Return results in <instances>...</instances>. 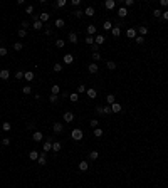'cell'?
<instances>
[{
	"instance_id": "6da1fadb",
	"label": "cell",
	"mask_w": 168,
	"mask_h": 188,
	"mask_svg": "<svg viewBox=\"0 0 168 188\" xmlns=\"http://www.w3.org/2000/svg\"><path fill=\"white\" fill-rule=\"evenodd\" d=\"M82 136H84V133L81 131L79 128H76V129H72V131H71V138L74 141H81V140H82Z\"/></svg>"
},
{
	"instance_id": "7a4b0ae2",
	"label": "cell",
	"mask_w": 168,
	"mask_h": 188,
	"mask_svg": "<svg viewBox=\"0 0 168 188\" xmlns=\"http://www.w3.org/2000/svg\"><path fill=\"white\" fill-rule=\"evenodd\" d=\"M37 163H39L40 166H44V165L47 163V156H45V153H44V151H42V153L39 155V158H37Z\"/></svg>"
},
{
	"instance_id": "3957f363",
	"label": "cell",
	"mask_w": 168,
	"mask_h": 188,
	"mask_svg": "<svg viewBox=\"0 0 168 188\" xmlns=\"http://www.w3.org/2000/svg\"><path fill=\"white\" fill-rule=\"evenodd\" d=\"M42 138H44V134H42V133H40V131H34V133H32V140L35 141V143H39V141H42Z\"/></svg>"
},
{
	"instance_id": "277c9868",
	"label": "cell",
	"mask_w": 168,
	"mask_h": 188,
	"mask_svg": "<svg viewBox=\"0 0 168 188\" xmlns=\"http://www.w3.org/2000/svg\"><path fill=\"white\" fill-rule=\"evenodd\" d=\"M86 94H88L89 99H96V96H98V92H96V89H94V87H89L88 91H86Z\"/></svg>"
},
{
	"instance_id": "5b68a950",
	"label": "cell",
	"mask_w": 168,
	"mask_h": 188,
	"mask_svg": "<svg viewBox=\"0 0 168 188\" xmlns=\"http://www.w3.org/2000/svg\"><path fill=\"white\" fill-rule=\"evenodd\" d=\"M52 129H54V133H56V134H59V133H62V131H64V126H62L61 123H54Z\"/></svg>"
},
{
	"instance_id": "8992f818",
	"label": "cell",
	"mask_w": 168,
	"mask_h": 188,
	"mask_svg": "<svg viewBox=\"0 0 168 188\" xmlns=\"http://www.w3.org/2000/svg\"><path fill=\"white\" fill-rule=\"evenodd\" d=\"M104 40H106V37H104V35H101V34H96V37H94V44L101 45V44H104Z\"/></svg>"
},
{
	"instance_id": "52a82bcc",
	"label": "cell",
	"mask_w": 168,
	"mask_h": 188,
	"mask_svg": "<svg viewBox=\"0 0 168 188\" xmlns=\"http://www.w3.org/2000/svg\"><path fill=\"white\" fill-rule=\"evenodd\" d=\"M62 118H64V121H66V123H72V121H74V114H72L71 111L64 112V116H62Z\"/></svg>"
},
{
	"instance_id": "ba28073f",
	"label": "cell",
	"mask_w": 168,
	"mask_h": 188,
	"mask_svg": "<svg viewBox=\"0 0 168 188\" xmlns=\"http://www.w3.org/2000/svg\"><path fill=\"white\" fill-rule=\"evenodd\" d=\"M52 143H54L52 138H49V140L44 143V153H47V151H51V149H52Z\"/></svg>"
},
{
	"instance_id": "9c48e42d",
	"label": "cell",
	"mask_w": 168,
	"mask_h": 188,
	"mask_svg": "<svg viewBox=\"0 0 168 188\" xmlns=\"http://www.w3.org/2000/svg\"><path fill=\"white\" fill-rule=\"evenodd\" d=\"M8 77H10V72H8L7 69H2V71H0V79H2V81H8Z\"/></svg>"
},
{
	"instance_id": "30bf717a",
	"label": "cell",
	"mask_w": 168,
	"mask_h": 188,
	"mask_svg": "<svg viewBox=\"0 0 168 188\" xmlns=\"http://www.w3.org/2000/svg\"><path fill=\"white\" fill-rule=\"evenodd\" d=\"M72 62H74V56H72V54H66L64 56V64L69 66V64H72Z\"/></svg>"
},
{
	"instance_id": "8fae6325",
	"label": "cell",
	"mask_w": 168,
	"mask_h": 188,
	"mask_svg": "<svg viewBox=\"0 0 168 188\" xmlns=\"http://www.w3.org/2000/svg\"><path fill=\"white\" fill-rule=\"evenodd\" d=\"M98 69H99V67H98V64H96V62H91V64L88 66V71L91 72V74H96V72H98Z\"/></svg>"
},
{
	"instance_id": "7c38bea8",
	"label": "cell",
	"mask_w": 168,
	"mask_h": 188,
	"mask_svg": "<svg viewBox=\"0 0 168 188\" xmlns=\"http://www.w3.org/2000/svg\"><path fill=\"white\" fill-rule=\"evenodd\" d=\"M121 109H123V106H121L119 103L111 104V112H121Z\"/></svg>"
},
{
	"instance_id": "4fadbf2b",
	"label": "cell",
	"mask_w": 168,
	"mask_h": 188,
	"mask_svg": "<svg viewBox=\"0 0 168 188\" xmlns=\"http://www.w3.org/2000/svg\"><path fill=\"white\" fill-rule=\"evenodd\" d=\"M104 7L108 8V10H113V8L116 7V4H114V0H106V2H104Z\"/></svg>"
},
{
	"instance_id": "5bb4252c",
	"label": "cell",
	"mask_w": 168,
	"mask_h": 188,
	"mask_svg": "<svg viewBox=\"0 0 168 188\" xmlns=\"http://www.w3.org/2000/svg\"><path fill=\"white\" fill-rule=\"evenodd\" d=\"M118 15H119L121 19H124V17L128 15V8H126V7H119V10H118Z\"/></svg>"
},
{
	"instance_id": "9a60e30c",
	"label": "cell",
	"mask_w": 168,
	"mask_h": 188,
	"mask_svg": "<svg viewBox=\"0 0 168 188\" xmlns=\"http://www.w3.org/2000/svg\"><path fill=\"white\" fill-rule=\"evenodd\" d=\"M79 170H81V171H88V170H89V163H88V161H81V163H79Z\"/></svg>"
},
{
	"instance_id": "2e32d148",
	"label": "cell",
	"mask_w": 168,
	"mask_h": 188,
	"mask_svg": "<svg viewBox=\"0 0 168 188\" xmlns=\"http://www.w3.org/2000/svg\"><path fill=\"white\" fill-rule=\"evenodd\" d=\"M98 32V29H96V25H88V35H94V34Z\"/></svg>"
},
{
	"instance_id": "e0dca14e",
	"label": "cell",
	"mask_w": 168,
	"mask_h": 188,
	"mask_svg": "<svg viewBox=\"0 0 168 188\" xmlns=\"http://www.w3.org/2000/svg\"><path fill=\"white\" fill-rule=\"evenodd\" d=\"M67 39H69V42H71V44H76V42H77V34H76V32H71Z\"/></svg>"
},
{
	"instance_id": "ac0fdd59",
	"label": "cell",
	"mask_w": 168,
	"mask_h": 188,
	"mask_svg": "<svg viewBox=\"0 0 168 188\" xmlns=\"http://www.w3.org/2000/svg\"><path fill=\"white\" fill-rule=\"evenodd\" d=\"M94 7H88L86 10H84V15H88V17H94Z\"/></svg>"
},
{
	"instance_id": "d6986e66",
	"label": "cell",
	"mask_w": 168,
	"mask_h": 188,
	"mask_svg": "<svg viewBox=\"0 0 168 188\" xmlns=\"http://www.w3.org/2000/svg\"><path fill=\"white\" fill-rule=\"evenodd\" d=\"M126 35H128L129 39H136V29H128V30H126Z\"/></svg>"
},
{
	"instance_id": "ffe728a7",
	"label": "cell",
	"mask_w": 168,
	"mask_h": 188,
	"mask_svg": "<svg viewBox=\"0 0 168 188\" xmlns=\"http://www.w3.org/2000/svg\"><path fill=\"white\" fill-rule=\"evenodd\" d=\"M64 24H66V22H64L62 19H56V22H54V27H57V29H62V27H64Z\"/></svg>"
},
{
	"instance_id": "44dd1931",
	"label": "cell",
	"mask_w": 168,
	"mask_h": 188,
	"mask_svg": "<svg viewBox=\"0 0 168 188\" xmlns=\"http://www.w3.org/2000/svg\"><path fill=\"white\" fill-rule=\"evenodd\" d=\"M106 101H108V104L111 106V104L116 103V97H114V94H108V96H106Z\"/></svg>"
},
{
	"instance_id": "7402d4cb",
	"label": "cell",
	"mask_w": 168,
	"mask_h": 188,
	"mask_svg": "<svg viewBox=\"0 0 168 188\" xmlns=\"http://www.w3.org/2000/svg\"><path fill=\"white\" fill-rule=\"evenodd\" d=\"M111 34H113V37H119L121 35V29L119 27H113L111 29Z\"/></svg>"
},
{
	"instance_id": "603a6c76",
	"label": "cell",
	"mask_w": 168,
	"mask_h": 188,
	"mask_svg": "<svg viewBox=\"0 0 168 188\" xmlns=\"http://www.w3.org/2000/svg\"><path fill=\"white\" fill-rule=\"evenodd\" d=\"M106 67H108L109 71H114V69H116V62H114V60H108V62H106Z\"/></svg>"
},
{
	"instance_id": "cb8c5ba5",
	"label": "cell",
	"mask_w": 168,
	"mask_h": 188,
	"mask_svg": "<svg viewBox=\"0 0 168 188\" xmlns=\"http://www.w3.org/2000/svg\"><path fill=\"white\" fill-rule=\"evenodd\" d=\"M2 129H4L5 133H8V131H10V129H12V124H10V123H7V121H5V123H2Z\"/></svg>"
},
{
	"instance_id": "d4e9b609",
	"label": "cell",
	"mask_w": 168,
	"mask_h": 188,
	"mask_svg": "<svg viewBox=\"0 0 168 188\" xmlns=\"http://www.w3.org/2000/svg\"><path fill=\"white\" fill-rule=\"evenodd\" d=\"M138 32H140L141 37H145L146 34H148V27H145V25H143V27H138Z\"/></svg>"
},
{
	"instance_id": "484cf974",
	"label": "cell",
	"mask_w": 168,
	"mask_h": 188,
	"mask_svg": "<svg viewBox=\"0 0 168 188\" xmlns=\"http://www.w3.org/2000/svg\"><path fill=\"white\" fill-rule=\"evenodd\" d=\"M34 77H35V76H34V72H32V71H29V72H24V79H27V81H32Z\"/></svg>"
},
{
	"instance_id": "4316f807",
	"label": "cell",
	"mask_w": 168,
	"mask_h": 188,
	"mask_svg": "<svg viewBox=\"0 0 168 188\" xmlns=\"http://www.w3.org/2000/svg\"><path fill=\"white\" fill-rule=\"evenodd\" d=\"M32 27L35 29V30H40V29L44 27V24H42L40 20H35V22H34V24H32Z\"/></svg>"
},
{
	"instance_id": "83f0119b",
	"label": "cell",
	"mask_w": 168,
	"mask_h": 188,
	"mask_svg": "<svg viewBox=\"0 0 168 188\" xmlns=\"http://www.w3.org/2000/svg\"><path fill=\"white\" fill-rule=\"evenodd\" d=\"M61 148H62V144H61L59 141H54V143H52V149H54V151H56V153L59 151Z\"/></svg>"
},
{
	"instance_id": "f1b7e54d",
	"label": "cell",
	"mask_w": 168,
	"mask_h": 188,
	"mask_svg": "<svg viewBox=\"0 0 168 188\" xmlns=\"http://www.w3.org/2000/svg\"><path fill=\"white\" fill-rule=\"evenodd\" d=\"M69 97H71L72 103H77V101H79V94H77V92H71V94H69Z\"/></svg>"
},
{
	"instance_id": "f546056e",
	"label": "cell",
	"mask_w": 168,
	"mask_h": 188,
	"mask_svg": "<svg viewBox=\"0 0 168 188\" xmlns=\"http://www.w3.org/2000/svg\"><path fill=\"white\" fill-rule=\"evenodd\" d=\"M22 49H24V44H22V42H15V44H14V51L15 52L22 51Z\"/></svg>"
},
{
	"instance_id": "4dcf8cb0",
	"label": "cell",
	"mask_w": 168,
	"mask_h": 188,
	"mask_svg": "<svg viewBox=\"0 0 168 188\" xmlns=\"http://www.w3.org/2000/svg\"><path fill=\"white\" fill-rule=\"evenodd\" d=\"M17 35H19L20 39H24V37L27 35V30H25V29H19V30H17Z\"/></svg>"
},
{
	"instance_id": "1f68e13d",
	"label": "cell",
	"mask_w": 168,
	"mask_h": 188,
	"mask_svg": "<svg viewBox=\"0 0 168 188\" xmlns=\"http://www.w3.org/2000/svg\"><path fill=\"white\" fill-rule=\"evenodd\" d=\"M89 124H91V128H92V129L99 128V121H98V119H91V121H89Z\"/></svg>"
},
{
	"instance_id": "d6a6232c",
	"label": "cell",
	"mask_w": 168,
	"mask_h": 188,
	"mask_svg": "<svg viewBox=\"0 0 168 188\" xmlns=\"http://www.w3.org/2000/svg\"><path fill=\"white\" fill-rule=\"evenodd\" d=\"M39 20L42 22V24H44V22H47V20H49V14H40V15H39Z\"/></svg>"
},
{
	"instance_id": "836d02e7",
	"label": "cell",
	"mask_w": 168,
	"mask_h": 188,
	"mask_svg": "<svg viewBox=\"0 0 168 188\" xmlns=\"http://www.w3.org/2000/svg\"><path fill=\"white\" fill-rule=\"evenodd\" d=\"M92 134H94V136H96V138H101V136H103V134H104V133H103V129H101V128H96V129H94V133H92Z\"/></svg>"
},
{
	"instance_id": "e575fe53",
	"label": "cell",
	"mask_w": 168,
	"mask_h": 188,
	"mask_svg": "<svg viewBox=\"0 0 168 188\" xmlns=\"http://www.w3.org/2000/svg\"><path fill=\"white\" fill-rule=\"evenodd\" d=\"M51 92H52V94H59V92H61V87H59L57 84H54V86L51 87Z\"/></svg>"
},
{
	"instance_id": "d590c367",
	"label": "cell",
	"mask_w": 168,
	"mask_h": 188,
	"mask_svg": "<svg viewBox=\"0 0 168 188\" xmlns=\"http://www.w3.org/2000/svg\"><path fill=\"white\" fill-rule=\"evenodd\" d=\"M66 4H67L66 0H57V2H56V7L57 8H62V7H66Z\"/></svg>"
},
{
	"instance_id": "8d00e7d4",
	"label": "cell",
	"mask_w": 168,
	"mask_h": 188,
	"mask_svg": "<svg viewBox=\"0 0 168 188\" xmlns=\"http://www.w3.org/2000/svg\"><path fill=\"white\" fill-rule=\"evenodd\" d=\"M25 14H29V15L32 17V14H34V5H27V7H25Z\"/></svg>"
},
{
	"instance_id": "74e56055",
	"label": "cell",
	"mask_w": 168,
	"mask_h": 188,
	"mask_svg": "<svg viewBox=\"0 0 168 188\" xmlns=\"http://www.w3.org/2000/svg\"><path fill=\"white\" fill-rule=\"evenodd\" d=\"M29 158H30V160H37V158H39V153H37V151H34V149H32V151L29 153Z\"/></svg>"
},
{
	"instance_id": "f35d334b",
	"label": "cell",
	"mask_w": 168,
	"mask_h": 188,
	"mask_svg": "<svg viewBox=\"0 0 168 188\" xmlns=\"http://www.w3.org/2000/svg\"><path fill=\"white\" fill-rule=\"evenodd\" d=\"M103 29H104V30H111V29H113L111 22H109V20H106V22L103 24Z\"/></svg>"
},
{
	"instance_id": "ab89813d",
	"label": "cell",
	"mask_w": 168,
	"mask_h": 188,
	"mask_svg": "<svg viewBox=\"0 0 168 188\" xmlns=\"http://www.w3.org/2000/svg\"><path fill=\"white\" fill-rule=\"evenodd\" d=\"M52 69H54V72H61V71H62V64H59V62H56V64H54V67H52Z\"/></svg>"
},
{
	"instance_id": "60d3db41",
	"label": "cell",
	"mask_w": 168,
	"mask_h": 188,
	"mask_svg": "<svg viewBox=\"0 0 168 188\" xmlns=\"http://www.w3.org/2000/svg\"><path fill=\"white\" fill-rule=\"evenodd\" d=\"M98 156H99L98 151H91V153H89V160H98Z\"/></svg>"
},
{
	"instance_id": "b9f144b4",
	"label": "cell",
	"mask_w": 168,
	"mask_h": 188,
	"mask_svg": "<svg viewBox=\"0 0 168 188\" xmlns=\"http://www.w3.org/2000/svg\"><path fill=\"white\" fill-rule=\"evenodd\" d=\"M56 45H57V49H62L66 45V42H64V40H61V39H57L56 40Z\"/></svg>"
},
{
	"instance_id": "7bdbcfd3",
	"label": "cell",
	"mask_w": 168,
	"mask_h": 188,
	"mask_svg": "<svg viewBox=\"0 0 168 188\" xmlns=\"http://www.w3.org/2000/svg\"><path fill=\"white\" fill-rule=\"evenodd\" d=\"M86 44L92 45V44H94V37H92V35H88V37H86Z\"/></svg>"
},
{
	"instance_id": "ee69618b",
	"label": "cell",
	"mask_w": 168,
	"mask_h": 188,
	"mask_svg": "<svg viewBox=\"0 0 168 188\" xmlns=\"http://www.w3.org/2000/svg\"><path fill=\"white\" fill-rule=\"evenodd\" d=\"M57 99H59L57 94H51V96H49V101H51V103H57Z\"/></svg>"
},
{
	"instance_id": "f6af8a7d",
	"label": "cell",
	"mask_w": 168,
	"mask_h": 188,
	"mask_svg": "<svg viewBox=\"0 0 168 188\" xmlns=\"http://www.w3.org/2000/svg\"><path fill=\"white\" fill-rule=\"evenodd\" d=\"M99 59H101V54H99V52H94V54H92V60H94V62H98Z\"/></svg>"
},
{
	"instance_id": "bcb514c9",
	"label": "cell",
	"mask_w": 168,
	"mask_h": 188,
	"mask_svg": "<svg viewBox=\"0 0 168 188\" xmlns=\"http://www.w3.org/2000/svg\"><path fill=\"white\" fill-rule=\"evenodd\" d=\"M103 114H111V106H104V108H103Z\"/></svg>"
},
{
	"instance_id": "7dc6e473",
	"label": "cell",
	"mask_w": 168,
	"mask_h": 188,
	"mask_svg": "<svg viewBox=\"0 0 168 188\" xmlns=\"http://www.w3.org/2000/svg\"><path fill=\"white\" fill-rule=\"evenodd\" d=\"M74 15H76L77 19H81V17L84 15V12H82V10H79V8H77V10H74Z\"/></svg>"
},
{
	"instance_id": "c3c4849f",
	"label": "cell",
	"mask_w": 168,
	"mask_h": 188,
	"mask_svg": "<svg viewBox=\"0 0 168 188\" xmlns=\"http://www.w3.org/2000/svg\"><path fill=\"white\" fill-rule=\"evenodd\" d=\"M86 91H88V89L84 87V84H81L79 87H77V94H82V92H86Z\"/></svg>"
},
{
	"instance_id": "681fc988",
	"label": "cell",
	"mask_w": 168,
	"mask_h": 188,
	"mask_svg": "<svg viewBox=\"0 0 168 188\" xmlns=\"http://www.w3.org/2000/svg\"><path fill=\"white\" fill-rule=\"evenodd\" d=\"M136 44H143V42H145V37H141V35H136Z\"/></svg>"
},
{
	"instance_id": "f907efd6",
	"label": "cell",
	"mask_w": 168,
	"mask_h": 188,
	"mask_svg": "<svg viewBox=\"0 0 168 188\" xmlns=\"http://www.w3.org/2000/svg\"><path fill=\"white\" fill-rule=\"evenodd\" d=\"M161 14H163V12H161L160 8H155V10H153V15H155V17H161Z\"/></svg>"
},
{
	"instance_id": "816d5d0a",
	"label": "cell",
	"mask_w": 168,
	"mask_h": 188,
	"mask_svg": "<svg viewBox=\"0 0 168 188\" xmlns=\"http://www.w3.org/2000/svg\"><path fill=\"white\" fill-rule=\"evenodd\" d=\"M22 92H24V94H30V92H32V89H30V86H25V87L22 89Z\"/></svg>"
},
{
	"instance_id": "f5cc1de1",
	"label": "cell",
	"mask_w": 168,
	"mask_h": 188,
	"mask_svg": "<svg viewBox=\"0 0 168 188\" xmlns=\"http://www.w3.org/2000/svg\"><path fill=\"white\" fill-rule=\"evenodd\" d=\"M15 77H17V79H24V72H22V71H17L15 72Z\"/></svg>"
},
{
	"instance_id": "db71d44e",
	"label": "cell",
	"mask_w": 168,
	"mask_h": 188,
	"mask_svg": "<svg viewBox=\"0 0 168 188\" xmlns=\"http://www.w3.org/2000/svg\"><path fill=\"white\" fill-rule=\"evenodd\" d=\"M124 5H126V7H133L135 2H133V0H124Z\"/></svg>"
},
{
	"instance_id": "11a10c76",
	"label": "cell",
	"mask_w": 168,
	"mask_h": 188,
	"mask_svg": "<svg viewBox=\"0 0 168 188\" xmlns=\"http://www.w3.org/2000/svg\"><path fill=\"white\" fill-rule=\"evenodd\" d=\"M2 144H4V146H8V144H10V140H8V138H4V140H2Z\"/></svg>"
},
{
	"instance_id": "9f6ffc18",
	"label": "cell",
	"mask_w": 168,
	"mask_h": 188,
	"mask_svg": "<svg viewBox=\"0 0 168 188\" xmlns=\"http://www.w3.org/2000/svg\"><path fill=\"white\" fill-rule=\"evenodd\" d=\"M160 7H168V0H160Z\"/></svg>"
},
{
	"instance_id": "6f0895ef",
	"label": "cell",
	"mask_w": 168,
	"mask_h": 188,
	"mask_svg": "<svg viewBox=\"0 0 168 188\" xmlns=\"http://www.w3.org/2000/svg\"><path fill=\"white\" fill-rule=\"evenodd\" d=\"M0 56H7V49L5 47H0Z\"/></svg>"
},
{
	"instance_id": "680465c9",
	"label": "cell",
	"mask_w": 168,
	"mask_h": 188,
	"mask_svg": "<svg viewBox=\"0 0 168 188\" xmlns=\"http://www.w3.org/2000/svg\"><path fill=\"white\" fill-rule=\"evenodd\" d=\"M71 4L74 5V7H79V5H81V0H72Z\"/></svg>"
},
{
	"instance_id": "91938a15",
	"label": "cell",
	"mask_w": 168,
	"mask_h": 188,
	"mask_svg": "<svg viewBox=\"0 0 168 188\" xmlns=\"http://www.w3.org/2000/svg\"><path fill=\"white\" fill-rule=\"evenodd\" d=\"M161 19H163V20H168V10H165V12L161 14Z\"/></svg>"
},
{
	"instance_id": "94428289",
	"label": "cell",
	"mask_w": 168,
	"mask_h": 188,
	"mask_svg": "<svg viewBox=\"0 0 168 188\" xmlns=\"http://www.w3.org/2000/svg\"><path fill=\"white\" fill-rule=\"evenodd\" d=\"M27 27H29V22H27V20H24V22H22V29L27 30Z\"/></svg>"
},
{
	"instance_id": "6125c7cd",
	"label": "cell",
	"mask_w": 168,
	"mask_h": 188,
	"mask_svg": "<svg viewBox=\"0 0 168 188\" xmlns=\"http://www.w3.org/2000/svg\"><path fill=\"white\" fill-rule=\"evenodd\" d=\"M34 128H35V123H29L27 124V129H34Z\"/></svg>"
},
{
	"instance_id": "be15d7a7",
	"label": "cell",
	"mask_w": 168,
	"mask_h": 188,
	"mask_svg": "<svg viewBox=\"0 0 168 188\" xmlns=\"http://www.w3.org/2000/svg\"><path fill=\"white\" fill-rule=\"evenodd\" d=\"M91 51H92V52H98V44H92V45H91Z\"/></svg>"
},
{
	"instance_id": "e7e4bbea",
	"label": "cell",
	"mask_w": 168,
	"mask_h": 188,
	"mask_svg": "<svg viewBox=\"0 0 168 188\" xmlns=\"http://www.w3.org/2000/svg\"><path fill=\"white\" fill-rule=\"evenodd\" d=\"M96 112H98V114H103V108H101V106H98V108H96Z\"/></svg>"
},
{
	"instance_id": "03108f58",
	"label": "cell",
	"mask_w": 168,
	"mask_h": 188,
	"mask_svg": "<svg viewBox=\"0 0 168 188\" xmlns=\"http://www.w3.org/2000/svg\"><path fill=\"white\" fill-rule=\"evenodd\" d=\"M0 44H2V40H0Z\"/></svg>"
}]
</instances>
